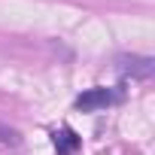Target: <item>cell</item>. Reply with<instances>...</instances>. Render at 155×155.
Masks as SVG:
<instances>
[{
    "label": "cell",
    "instance_id": "obj_3",
    "mask_svg": "<svg viewBox=\"0 0 155 155\" xmlns=\"http://www.w3.org/2000/svg\"><path fill=\"white\" fill-rule=\"evenodd\" d=\"M52 137H55V149H58V155H73L76 149H79V137H76V131H70V128L55 131Z\"/></svg>",
    "mask_w": 155,
    "mask_h": 155
},
{
    "label": "cell",
    "instance_id": "obj_4",
    "mask_svg": "<svg viewBox=\"0 0 155 155\" xmlns=\"http://www.w3.org/2000/svg\"><path fill=\"white\" fill-rule=\"evenodd\" d=\"M0 143L18 146V143H21V137H18V131H12V128H6V125H0Z\"/></svg>",
    "mask_w": 155,
    "mask_h": 155
},
{
    "label": "cell",
    "instance_id": "obj_2",
    "mask_svg": "<svg viewBox=\"0 0 155 155\" xmlns=\"http://www.w3.org/2000/svg\"><path fill=\"white\" fill-rule=\"evenodd\" d=\"M119 94H113L110 88H88L82 91L79 97H76V110H82V113H94V110H104L116 101Z\"/></svg>",
    "mask_w": 155,
    "mask_h": 155
},
{
    "label": "cell",
    "instance_id": "obj_1",
    "mask_svg": "<svg viewBox=\"0 0 155 155\" xmlns=\"http://www.w3.org/2000/svg\"><path fill=\"white\" fill-rule=\"evenodd\" d=\"M116 70L122 76H131V79H152L155 61L149 55H119L116 58Z\"/></svg>",
    "mask_w": 155,
    "mask_h": 155
}]
</instances>
